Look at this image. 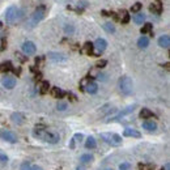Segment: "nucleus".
<instances>
[{
    "instance_id": "obj_36",
    "label": "nucleus",
    "mask_w": 170,
    "mask_h": 170,
    "mask_svg": "<svg viewBox=\"0 0 170 170\" xmlns=\"http://www.w3.org/2000/svg\"><path fill=\"white\" fill-rule=\"evenodd\" d=\"M140 170H154V165L152 164H145L143 166H140Z\"/></svg>"
},
{
    "instance_id": "obj_37",
    "label": "nucleus",
    "mask_w": 170,
    "mask_h": 170,
    "mask_svg": "<svg viewBox=\"0 0 170 170\" xmlns=\"http://www.w3.org/2000/svg\"><path fill=\"white\" fill-rule=\"evenodd\" d=\"M77 7H79V8H77V11H79V12H81V11H83V8H85V7H88V3H86V2H79Z\"/></svg>"
},
{
    "instance_id": "obj_21",
    "label": "nucleus",
    "mask_w": 170,
    "mask_h": 170,
    "mask_svg": "<svg viewBox=\"0 0 170 170\" xmlns=\"http://www.w3.org/2000/svg\"><path fill=\"white\" fill-rule=\"evenodd\" d=\"M64 94L65 93L60 89V88H58V86H54L53 89H51V95H53L54 98H63Z\"/></svg>"
},
{
    "instance_id": "obj_20",
    "label": "nucleus",
    "mask_w": 170,
    "mask_h": 170,
    "mask_svg": "<svg viewBox=\"0 0 170 170\" xmlns=\"http://www.w3.org/2000/svg\"><path fill=\"white\" fill-rule=\"evenodd\" d=\"M85 90L89 93V94H95V93L98 92V85L95 84V83H93V81H90V83L85 86Z\"/></svg>"
},
{
    "instance_id": "obj_14",
    "label": "nucleus",
    "mask_w": 170,
    "mask_h": 170,
    "mask_svg": "<svg viewBox=\"0 0 170 170\" xmlns=\"http://www.w3.org/2000/svg\"><path fill=\"white\" fill-rule=\"evenodd\" d=\"M123 135L127 136V137H135V139H140V137H142V134H140L137 130H134V128H126L123 131Z\"/></svg>"
},
{
    "instance_id": "obj_1",
    "label": "nucleus",
    "mask_w": 170,
    "mask_h": 170,
    "mask_svg": "<svg viewBox=\"0 0 170 170\" xmlns=\"http://www.w3.org/2000/svg\"><path fill=\"white\" fill-rule=\"evenodd\" d=\"M33 136L39 139V140H43V142L47 144H56V143H59V140H60V136H59V134H56V132L41 130V128H35L33 131Z\"/></svg>"
},
{
    "instance_id": "obj_34",
    "label": "nucleus",
    "mask_w": 170,
    "mask_h": 170,
    "mask_svg": "<svg viewBox=\"0 0 170 170\" xmlns=\"http://www.w3.org/2000/svg\"><path fill=\"white\" fill-rule=\"evenodd\" d=\"M119 170H131V164L130 162H123L119 165Z\"/></svg>"
},
{
    "instance_id": "obj_18",
    "label": "nucleus",
    "mask_w": 170,
    "mask_h": 170,
    "mask_svg": "<svg viewBox=\"0 0 170 170\" xmlns=\"http://www.w3.org/2000/svg\"><path fill=\"white\" fill-rule=\"evenodd\" d=\"M94 160V157H93V154L92 153H84V154H81L80 156V162L81 164H90V162Z\"/></svg>"
},
{
    "instance_id": "obj_12",
    "label": "nucleus",
    "mask_w": 170,
    "mask_h": 170,
    "mask_svg": "<svg viewBox=\"0 0 170 170\" xmlns=\"http://www.w3.org/2000/svg\"><path fill=\"white\" fill-rule=\"evenodd\" d=\"M16 83H17L16 79H14L13 76H9V75L4 76L3 80H2V84L5 89H13V88L16 86Z\"/></svg>"
},
{
    "instance_id": "obj_6",
    "label": "nucleus",
    "mask_w": 170,
    "mask_h": 170,
    "mask_svg": "<svg viewBox=\"0 0 170 170\" xmlns=\"http://www.w3.org/2000/svg\"><path fill=\"white\" fill-rule=\"evenodd\" d=\"M0 139L4 140L7 143L11 144H16L17 143V135L13 131L9 130H0Z\"/></svg>"
},
{
    "instance_id": "obj_43",
    "label": "nucleus",
    "mask_w": 170,
    "mask_h": 170,
    "mask_svg": "<svg viewBox=\"0 0 170 170\" xmlns=\"http://www.w3.org/2000/svg\"><path fill=\"white\" fill-rule=\"evenodd\" d=\"M165 170H170V165H169V162H166V165H165Z\"/></svg>"
},
{
    "instance_id": "obj_2",
    "label": "nucleus",
    "mask_w": 170,
    "mask_h": 170,
    "mask_svg": "<svg viewBox=\"0 0 170 170\" xmlns=\"http://www.w3.org/2000/svg\"><path fill=\"white\" fill-rule=\"evenodd\" d=\"M45 7H39V8H37L34 12H33V14L30 16V18L28 20V23H26V28L28 29H33L34 26H37L38 25L41 21L43 20V17H45Z\"/></svg>"
},
{
    "instance_id": "obj_5",
    "label": "nucleus",
    "mask_w": 170,
    "mask_h": 170,
    "mask_svg": "<svg viewBox=\"0 0 170 170\" xmlns=\"http://www.w3.org/2000/svg\"><path fill=\"white\" fill-rule=\"evenodd\" d=\"M101 139H103L109 145H113V147H118L122 144V136H119L118 134L103 132V134H101Z\"/></svg>"
},
{
    "instance_id": "obj_39",
    "label": "nucleus",
    "mask_w": 170,
    "mask_h": 170,
    "mask_svg": "<svg viewBox=\"0 0 170 170\" xmlns=\"http://www.w3.org/2000/svg\"><path fill=\"white\" fill-rule=\"evenodd\" d=\"M7 47V38L5 37H3L2 38V45H0V51H4Z\"/></svg>"
},
{
    "instance_id": "obj_42",
    "label": "nucleus",
    "mask_w": 170,
    "mask_h": 170,
    "mask_svg": "<svg viewBox=\"0 0 170 170\" xmlns=\"http://www.w3.org/2000/svg\"><path fill=\"white\" fill-rule=\"evenodd\" d=\"M102 14H103V16H110V13L106 12V11H102Z\"/></svg>"
},
{
    "instance_id": "obj_24",
    "label": "nucleus",
    "mask_w": 170,
    "mask_h": 170,
    "mask_svg": "<svg viewBox=\"0 0 170 170\" xmlns=\"http://www.w3.org/2000/svg\"><path fill=\"white\" fill-rule=\"evenodd\" d=\"M102 28H103V30H105L106 33H110V34L115 33V26H114V24H111V23H106V24H103V25H102Z\"/></svg>"
},
{
    "instance_id": "obj_30",
    "label": "nucleus",
    "mask_w": 170,
    "mask_h": 170,
    "mask_svg": "<svg viewBox=\"0 0 170 170\" xmlns=\"http://www.w3.org/2000/svg\"><path fill=\"white\" fill-rule=\"evenodd\" d=\"M20 170H32V164L30 162H28V161H24L20 166Z\"/></svg>"
},
{
    "instance_id": "obj_7",
    "label": "nucleus",
    "mask_w": 170,
    "mask_h": 170,
    "mask_svg": "<svg viewBox=\"0 0 170 170\" xmlns=\"http://www.w3.org/2000/svg\"><path fill=\"white\" fill-rule=\"evenodd\" d=\"M136 109V105H131V106H127L126 109H123L122 111H119L115 116H111V118H109L107 119V123L109 122H115V121H121L122 118H124L126 115H128L131 113H134V110Z\"/></svg>"
},
{
    "instance_id": "obj_8",
    "label": "nucleus",
    "mask_w": 170,
    "mask_h": 170,
    "mask_svg": "<svg viewBox=\"0 0 170 170\" xmlns=\"http://www.w3.org/2000/svg\"><path fill=\"white\" fill-rule=\"evenodd\" d=\"M21 50H23V53L28 56H30V55H34L35 54V51H37V46H35V43L32 42V41H25L23 43V46H21Z\"/></svg>"
},
{
    "instance_id": "obj_15",
    "label": "nucleus",
    "mask_w": 170,
    "mask_h": 170,
    "mask_svg": "<svg viewBox=\"0 0 170 170\" xmlns=\"http://www.w3.org/2000/svg\"><path fill=\"white\" fill-rule=\"evenodd\" d=\"M142 126L145 131H149V132H153V131L157 130V123L153 122V121H145V122H143Z\"/></svg>"
},
{
    "instance_id": "obj_44",
    "label": "nucleus",
    "mask_w": 170,
    "mask_h": 170,
    "mask_svg": "<svg viewBox=\"0 0 170 170\" xmlns=\"http://www.w3.org/2000/svg\"><path fill=\"white\" fill-rule=\"evenodd\" d=\"M76 170H85V169H84V166H77Z\"/></svg>"
},
{
    "instance_id": "obj_11",
    "label": "nucleus",
    "mask_w": 170,
    "mask_h": 170,
    "mask_svg": "<svg viewBox=\"0 0 170 170\" xmlns=\"http://www.w3.org/2000/svg\"><path fill=\"white\" fill-rule=\"evenodd\" d=\"M11 121L14 123V124H17V126H23L25 122H26V116L23 114V113H12L11 114Z\"/></svg>"
},
{
    "instance_id": "obj_26",
    "label": "nucleus",
    "mask_w": 170,
    "mask_h": 170,
    "mask_svg": "<svg viewBox=\"0 0 170 170\" xmlns=\"http://www.w3.org/2000/svg\"><path fill=\"white\" fill-rule=\"evenodd\" d=\"M152 29H153V25L151 24V23H147V24H144L143 25V28H142V34H147V33H149V34H153L152 33Z\"/></svg>"
},
{
    "instance_id": "obj_19",
    "label": "nucleus",
    "mask_w": 170,
    "mask_h": 170,
    "mask_svg": "<svg viewBox=\"0 0 170 170\" xmlns=\"http://www.w3.org/2000/svg\"><path fill=\"white\" fill-rule=\"evenodd\" d=\"M137 46H139V49H147L148 46H149V38L145 35L140 37L139 41H137Z\"/></svg>"
},
{
    "instance_id": "obj_41",
    "label": "nucleus",
    "mask_w": 170,
    "mask_h": 170,
    "mask_svg": "<svg viewBox=\"0 0 170 170\" xmlns=\"http://www.w3.org/2000/svg\"><path fill=\"white\" fill-rule=\"evenodd\" d=\"M32 170H43L41 166H38V165H34V166H32Z\"/></svg>"
},
{
    "instance_id": "obj_27",
    "label": "nucleus",
    "mask_w": 170,
    "mask_h": 170,
    "mask_svg": "<svg viewBox=\"0 0 170 170\" xmlns=\"http://www.w3.org/2000/svg\"><path fill=\"white\" fill-rule=\"evenodd\" d=\"M49 89H50L49 81H42V84H41V86H39V92H41L42 94H45V93L49 92Z\"/></svg>"
},
{
    "instance_id": "obj_40",
    "label": "nucleus",
    "mask_w": 170,
    "mask_h": 170,
    "mask_svg": "<svg viewBox=\"0 0 170 170\" xmlns=\"http://www.w3.org/2000/svg\"><path fill=\"white\" fill-rule=\"evenodd\" d=\"M64 30H65V33H67V34H72L75 29H73V26H72V25H67V26L64 28Z\"/></svg>"
},
{
    "instance_id": "obj_3",
    "label": "nucleus",
    "mask_w": 170,
    "mask_h": 170,
    "mask_svg": "<svg viewBox=\"0 0 170 170\" xmlns=\"http://www.w3.org/2000/svg\"><path fill=\"white\" fill-rule=\"evenodd\" d=\"M119 89L122 92V94L124 95H131L134 92V83H132L131 77L128 76H122L119 79Z\"/></svg>"
},
{
    "instance_id": "obj_4",
    "label": "nucleus",
    "mask_w": 170,
    "mask_h": 170,
    "mask_svg": "<svg viewBox=\"0 0 170 170\" xmlns=\"http://www.w3.org/2000/svg\"><path fill=\"white\" fill-rule=\"evenodd\" d=\"M20 16H21L20 9L17 8L16 5H11L5 11V23L8 25H13L20 18Z\"/></svg>"
},
{
    "instance_id": "obj_13",
    "label": "nucleus",
    "mask_w": 170,
    "mask_h": 170,
    "mask_svg": "<svg viewBox=\"0 0 170 170\" xmlns=\"http://www.w3.org/2000/svg\"><path fill=\"white\" fill-rule=\"evenodd\" d=\"M158 46L162 49H169L170 47V37L167 34L161 35L158 38Z\"/></svg>"
},
{
    "instance_id": "obj_17",
    "label": "nucleus",
    "mask_w": 170,
    "mask_h": 170,
    "mask_svg": "<svg viewBox=\"0 0 170 170\" xmlns=\"http://www.w3.org/2000/svg\"><path fill=\"white\" fill-rule=\"evenodd\" d=\"M154 114L153 111H151L149 109H147V107H143L142 109V111H140V118H143V119H147V121H149L151 118H153Z\"/></svg>"
},
{
    "instance_id": "obj_38",
    "label": "nucleus",
    "mask_w": 170,
    "mask_h": 170,
    "mask_svg": "<svg viewBox=\"0 0 170 170\" xmlns=\"http://www.w3.org/2000/svg\"><path fill=\"white\" fill-rule=\"evenodd\" d=\"M106 64H107L106 60H98L97 63H95V67H97V68H103Z\"/></svg>"
},
{
    "instance_id": "obj_23",
    "label": "nucleus",
    "mask_w": 170,
    "mask_h": 170,
    "mask_svg": "<svg viewBox=\"0 0 170 170\" xmlns=\"http://www.w3.org/2000/svg\"><path fill=\"white\" fill-rule=\"evenodd\" d=\"M145 21V14L144 13H140V12H137L135 16H134V23L135 24H137V25H142L143 23Z\"/></svg>"
},
{
    "instance_id": "obj_9",
    "label": "nucleus",
    "mask_w": 170,
    "mask_h": 170,
    "mask_svg": "<svg viewBox=\"0 0 170 170\" xmlns=\"http://www.w3.org/2000/svg\"><path fill=\"white\" fill-rule=\"evenodd\" d=\"M93 49L95 50V55L102 54L103 51L107 49V42H106V39H103V38H97V39H95V42L93 43Z\"/></svg>"
},
{
    "instance_id": "obj_22",
    "label": "nucleus",
    "mask_w": 170,
    "mask_h": 170,
    "mask_svg": "<svg viewBox=\"0 0 170 170\" xmlns=\"http://www.w3.org/2000/svg\"><path fill=\"white\" fill-rule=\"evenodd\" d=\"M95 147H97V142H95V139L93 136H88L86 142H85V148H86V149H94Z\"/></svg>"
},
{
    "instance_id": "obj_31",
    "label": "nucleus",
    "mask_w": 170,
    "mask_h": 170,
    "mask_svg": "<svg viewBox=\"0 0 170 170\" xmlns=\"http://www.w3.org/2000/svg\"><path fill=\"white\" fill-rule=\"evenodd\" d=\"M142 7H143V5H142V3H139V2H137V3H135L134 5L131 7V11H132V12H135V13H137L140 9H142Z\"/></svg>"
},
{
    "instance_id": "obj_32",
    "label": "nucleus",
    "mask_w": 170,
    "mask_h": 170,
    "mask_svg": "<svg viewBox=\"0 0 170 170\" xmlns=\"http://www.w3.org/2000/svg\"><path fill=\"white\" fill-rule=\"evenodd\" d=\"M130 20H131V17H130V14L126 12V11H123V18H122V24H128L130 23Z\"/></svg>"
},
{
    "instance_id": "obj_33",
    "label": "nucleus",
    "mask_w": 170,
    "mask_h": 170,
    "mask_svg": "<svg viewBox=\"0 0 170 170\" xmlns=\"http://www.w3.org/2000/svg\"><path fill=\"white\" fill-rule=\"evenodd\" d=\"M0 162H2V164H7V162H8V156H7V153H4L2 151H0Z\"/></svg>"
},
{
    "instance_id": "obj_10",
    "label": "nucleus",
    "mask_w": 170,
    "mask_h": 170,
    "mask_svg": "<svg viewBox=\"0 0 170 170\" xmlns=\"http://www.w3.org/2000/svg\"><path fill=\"white\" fill-rule=\"evenodd\" d=\"M49 59L51 62H55V63H62V62H65L67 60V56L62 53H55V51H50L47 54Z\"/></svg>"
},
{
    "instance_id": "obj_28",
    "label": "nucleus",
    "mask_w": 170,
    "mask_h": 170,
    "mask_svg": "<svg viewBox=\"0 0 170 170\" xmlns=\"http://www.w3.org/2000/svg\"><path fill=\"white\" fill-rule=\"evenodd\" d=\"M93 43L92 42H86L84 45V51L88 54V55H93Z\"/></svg>"
},
{
    "instance_id": "obj_29",
    "label": "nucleus",
    "mask_w": 170,
    "mask_h": 170,
    "mask_svg": "<svg viewBox=\"0 0 170 170\" xmlns=\"http://www.w3.org/2000/svg\"><path fill=\"white\" fill-rule=\"evenodd\" d=\"M67 107H68L67 102H63V101H59L58 105H56V109L59 110V111H64V110H67Z\"/></svg>"
},
{
    "instance_id": "obj_45",
    "label": "nucleus",
    "mask_w": 170,
    "mask_h": 170,
    "mask_svg": "<svg viewBox=\"0 0 170 170\" xmlns=\"http://www.w3.org/2000/svg\"><path fill=\"white\" fill-rule=\"evenodd\" d=\"M106 170H113V169H106Z\"/></svg>"
},
{
    "instance_id": "obj_16",
    "label": "nucleus",
    "mask_w": 170,
    "mask_h": 170,
    "mask_svg": "<svg viewBox=\"0 0 170 170\" xmlns=\"http://www.w3.org/2000/svg\"><path fill=\"white\" fill-rule=\"evenodd\" d=\"M149 11L153 12V13L160 14V13L162 12V3L160 2V0H156V2L152 3V4L149 5Z\"/></svg>"
},
{
    "instance_id": "obj_35",
    "label": "nucleus",
    "mask_w": 170,
    "mask_h": 170,
    "mask_svg": "<svg viewBox=\"0 0 170 170\" xmlns=\"http://www.w3.org/2000/svg\"><path fill=\"white\" fill-rule=\"evenodd\" d=\"M72 139L75 140V142H81V140L84 139V135H83V134H80V132H77V134L73 135V137H72Z\"/></svg>"
},
{
    "instance_id": "obj_25",
    "label": "nucleus",
    "mask_w": 170,
    "mask_h": 170,
    "mask_svg": "<svg viewBox=\"0 0 170 170\" xmlns=\"http://www.w3.org/2000/svg\"><path fill=\"white\" fill-rule=\"evenodd\" d=\"M13 67H12V63L11 62H4L0 64V71L2 72H8V71H12Z\"/></svg>"
}]
</instances>
